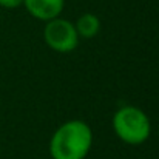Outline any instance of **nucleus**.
<instances>
[{
    "mask_svg": "<svg viewBox=\"0 0 159 159\" xmlns=\"http://www.w3.org/2000/svg\"><path fill=\"white\" fill-rule=\"evenodd\" d=\"M93 130L80 119H71L59 125L50 139L51 159H85L93 147Z\"/></svg>",
    "mask_w": 159,
    "mask_h": 159,
    "instance_id": "f257e3e1",
    "label": "nucleus"
},
{
    "mask_svg": "<svg viewBox=\"0 0 159 159\" xmlns=\"http://www.w3.org/2000/svg\"><path fill=\"white\" fill-rule=\"evenodd\" d=\"M114 134L128 145H141L152 134V122L147 113L134 105H124L116 110L111 119Z\"/></svg>",
    "mask_w": 159,
    "mask_h": 159,
    "instance_id": "f03ea898",
    "label": "nucleus"
},
{
    "mask_svg": "<svg viewBox=\"0 0 159 159\" xmlns=\"http://www.w3.org/2000/svg\"><path fill=\"white\" fill-rule=\"evenodd\" d=\"M43 40L50 50L60 54H66L77 48L80 37L76 31L74 23L59 16L45 23Z\"/></svg>",
    "mask_w": 159,
    "mask_h": 159,
    "instance_id": "7ed1b4c3",
    "label": "nucleus"
},
{
    "mask_svg": "<svg viewBox=\"0 0 159 159\" xmlns=\"http://www.w3.org/2000/svg\"><path fill=\"white\" fill-rule=\"evenodd\" d=\"M23 6L34 19L48 22L62 14L65 0H23Z\"/></svg>",
    "mask_w": 159,
    "mask_h": 159,
    "instance_id": "20e7f679",
    "label": "nucleus"
},
{
    "mask_svg": "<svg viewBox=\"0 0 159 159\" xmlns=\"http://www.w3.org/2000/svg\"><path fill=\"white\" fill-rule=\"evenodd\" d=\"M74 26L80 39H94L101 31V19L93 12H84L77 17Z\"/></svg>",
    "mask_w": 159,
    "mask_h": 159,
    "instance_id": "39448f33",
    "label": "nucleus"
},
{
    "mask_svg": "<svg viewBox=\"0 0 159 159\" xmlns=\"http://www.w3.org/2000/svg\"><path fill=\"white\" fill-rule=\"evenodd\" d=\"M23 5V0H0V6L5 9H16Z\"/></svg>",
    "mask_w": 159,
    "mask_h": 159,
    "instance_id": "423d86ee",
    "label": "nucleus"
},
{
    "mask_svg": "<svg viewBox=\"0 0 159 159\" xmlns=\"http://www.w3.org/2000/svg\"><path fill=\"white\" fill-rule=\"evenodd\" d=\"M158 134H159V125H158Z\"/></svg>",
    "mask_w": 159,
    "mask_h": 159,
    "instance_id": "0eeeda50",
    "label": "nucleus"
}]
</instances>
